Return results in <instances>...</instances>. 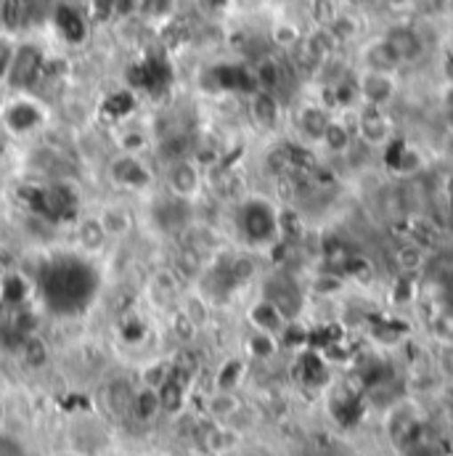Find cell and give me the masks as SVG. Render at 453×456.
<instances>
[{
    "mask_svg": "<svg viewBox=\"0 0 453 456\" xmlns=\"http://www.w3.org/2000/svg\"><path fill=\"white\" fill-rule=\"evenodd\" d=\"M281 202L263 191H244L231 205V233L236 247L271 257L284 241L281 233Z\"/></svg>",
    "mask_w": 453,
    "mask_h": 456,
    "instance_id": "6da1fadb",
    "label": "cell"
},
{
    "mask_svg": "<svg viewBox=\"0 0 453 456\" xmlns=\"http://www.w3.org/2000/svg\"><path fill=\"white\" fill-rule=\"evenodd\" d=\"M51 122V107L35 91H13L0 102V127L11 138H32Z\"/></svg>",
    "mask_w": 453,
    "mask_h": 456,
    "instance_id": "7a4b0ae2",
    "label": "cell"
},
{
    "mask_svg": "<svg viewBox=\"0 0 453 456\" xmlns=\"http://www.w3.org/2000/svg\"><path fill=\"white\" fill-rule=\"evenodd\" d=\"M332 107L316 96V94H303L295 104H289V114H287V130H289V138L303 146V149H311L316 151L329 119H332Z\"/></svg>",
    "mask_w": 453,
    "mask_h": 456,
    "instance_id": "3957f363",
    "label": "cell"
},
{
    "mask_svg": "<svg viewBox=\"0 0 453 456\" xmlns=\"http://www.w3.org/2000/svg\"><path fill=\"white\" fill-rule=\"evenodd\" d=\"M162 189L178 202L197 205L207 191L205 165L194 154H181L165 162L162 167Z\"/></svg>",
    "mask_w": 453,
    "mask_h": 456,
    "instance_id": "277c9868",
    "label": "cell"
},
{
    "mask_svg": "<svg viewBox=\"0 0 453 456\" xmlns=\"http://www.w3.org/2000/svg\"><path fill=\"white\" fill-rule=\"evenodd\" d=\"M352 125H355V138L379 154H384L403 135V127H400L395 110L358 107V110H352Z\"/></svg>",
    "mask_w": 453,
    "mask_h": 456,
    "instance_id": "5b68a950",
    "label": "cell"
},
{
    "mask_svg": "<svg viewBox=\"0 0 453 456\" xmlns=\"http://www.w3.org/2000/svg\"><path fill=\"white\" fill-rule=\"evenodd\" d=\"M355 94H358V107L395 110L403 96V75L355 69Z\"/></svg>",
    "mask_w": 453,
    "mask_h": 456,
    "instance_id": "8992f818",
    "label": "cell"
},
{
    "mask_svg": "<svg viewBox=\"0 0 453 456\" xmlns=\"http://www.w3.org/2000/svg\"><path fill=\"white\" fill-rule=\"evenodd\" d=\"M244 114H247L249 125H255V130H260L265 135H276L287 127L289 104L279 94L252 88L244 102Z\"/></svg>",
    "mask_w": 453,
    "mask_h": 456,
    "instance_id": "52a82bcc",
    "label": "cell"
},
{
    "mask_svg": "<svg viewBox=\"0 0 453 456\" xmlns=\"http://www.w3.org/2000/svg\"><path fill=\"white\" fill-rule=\"evenodd\" d=\"M350 56H352L355 69L384 72V75H406L403 61L398 59V53L392 51V45H390L379 32L366 35V37L350 51Z\"/></svg>",
    "mask_w": 453,
    "mask_h": 456,
    "instance_id": "ba28073f",
    "label": "cell"
},
{
    "mask_svg": "<svg viewBox=\"0 0 453 456\" xmlns=\"http://www.w3.org/2000/svg\"><path fill=\"white\" fill-rule=\"evenodd\" d=\"M107 178H109V183H112L114 189L127 191V194H143L154 183V173H151L146 157H141V154H122V151H117L109 159Z\"/></svg>",
    "mask_w": 453,
    "mask_h": 456,
    "instance_id": "9c48e42d",
    "label": "cell"
},
{
    "mask_svg": "<svg viewBox=\"0 0 453 456\" xmlns=\"http://www.w3.org/2000/svg\"><path fill=\"white\" fill-rule=\"evenodd\" d=\"M45 69V53L35 43H21L11 48V59L5 67L3 80L11 83L16 91H32V86L43 77Z\"/></svg>",
    "mask_w": 453,
    "mask_h": 456,
    "instance_id": "30bf717a",
    "label": "cell"
},
{
    "mask_svg": "<svg viewBox=\"0 0 453 456\" xmlns=\"http://www.w3.org/2000/svg\"><path fill=\"white\" fill-rule=\"evenodd\" d=\"M355 143V125H352V112H335L319 146H316V157L321 165H335L347 154V149Z\"/></svg>",
    "mask_w": 453,
    "mask_h": 456,
    "instance_id": "8fae6325",
    "label": "cell"
},
{
    "mask_svg": "<svg viewBox=\"0 0 453 456\" xmlns=\"http://www.w3.org/2000/svg\"><path fill=\"white\" fill-rule=\"evenodd\" d=\"M247 324H249V330H257V332H265V335L281 340L292 322L273 300H268L265 295H257L247 308Z\"/></svg>",
    "mask_w": 453,
    "mask_h": 456,
    "instance_id": "7c38bea8",
    "label": "cell"
},
{
    "mask_svg": "<svg viewBox=\"0 0 453 456\" xmlns=\"http://www.w3.org/2000/svg\"><path fill=\"white\" fill-rule=\"evenodd\" d=\"M112 244L107 228L101 224L99 213H83L75 224V247L80 255L85 257H101L107 252V247Z\"/></svg>",
    "mask_w": 453,
    "mask_h": 456,
    "instance_id": "4fadbf2b",
    "label": "cell"
},
{
    "mask_svg": "<svg viewBox=\"0 0 453 456\" xmlns=\"http://www.w3.org/2000/svg\"><path fill=\"white\" fill-rule=\"evenodd\" d=\"M327 27H329V32L335 35V40L340 43L342 51H352L368 32H366V21H363V16L355 11V8H350V5H344L342 3L340 11L327 21Z\"/></svg>",
    "mask_w": 453,
    "mask_h": 456,
    "instance_id": "5bb4252c",
    "label": "cell"
},
{
    "mask_svg": "<svg viewBox=\"0 0 453 456\" xmlns=\"http://www.w3.org/2000/svg\"><path fill=\"white\" fill-rule=\"evenodd\" d=\"M305 27H308V24H300V21H295V19H289V16L273 19L271 27H268L271 51H276V53H281V56H289V53L300 45Z\"/></svg>",
    "mask_w": 453,
    "mask_h": 456,
    "instance_id": "9a60e30c",
    "label": "cell"
},
{
    "mask_svg": "<svg viewBox=\"0 0 453 456\" xmlns=\"http://www.w3.org/2000/svg\"><path fill=\"white\" fill-rule=\"evenodd\" d=\"M96 213H99V218H101V224H104V228H107V233H109L112 241L127 239V236L133 233V228H135V216H133V210H130L125 202H119V200L104 202Z\"/></svg>",
    "mask_w": 453,
    "mask_h": 456,
    "instance_id": "2e32d148",
    "label": "cell"
},
{
    "mask_svg": "<svg viewBox=\"0 0 453 456\" xmlns=\"http://www.w3.org/2000/svg\"><path fill=\"white\" fill-rule=\"evenodd\" d=\"M241 411H244V403H241V398L236 395V390L215 387V390L205 398V414H207L213 422H226V425H231Z\"/></svg>",
    "mask_w": 453,
    "mask_h": 456,
    "instance_id": "e0dca14e",
    "label": "cell"
},
{
    "mask_svg": "<svg viewBox=\"0 0 453 456\" xmlns=\"http://www.w3.org/2000/svg\"><path fill=\"white\" fill-rule=\"evenodd\" d=\"M16 353H19L21 366H27L29 371H37V369L48 366V361H51V345L35 332L21 338V342L16 345Z\"/></svg>",
    "mask_w": 453,
    "mask_h": 456,
    "instance_id": "ac0fdd59",
    "label": "cell"
},
{
    "mask_svg": "<svg viewBox=\"0 0 453 456\" xmlns=\"http://www.w3.org/2000/svg\"><path fill=\"white\" fill-rule=\"evenodd\" d=\"M162 414V395L157 387H141L133 393V409L130 417H135L138 422H154Z\"/></svg>",
    "mask_w": 453,
    "mask_h": 456,
    "instance_id": "d6986e66",
    "label": "cell"
},
{
    "mask_svg": "<svg viewBox=\"0 0 453 456\" xmlns=\"http://www.w3.org/2000/svg\"><path fill=\"white\" fill-rule=\"evenodd\" d=\"M244 347H247V355H249L252 361H263V363H265V361H271V358L279 355L281 340H279V338H271V335H265V332L249 330Z\"/></svg>",
    "mask_w": 453,
    "mask_h": 456,
    "instance_id": "ffe728a7",
    "label": "cell"
},
{
    "mask_svg": "<svg viewBox=\"0 0 453 456\" xmlns=\"http://www.w3.org/2000/svg\"><path fill=\"white\" fill-rule=\"evenodd\" d=\"M117 149L122 154H141L146 157V151L151 149V135L141 127H127L117 135Z\"/></svg>",
    "mask_w": 453,
    "mask_h": 456,
    "instance_id": "44dd1931",
    "label": "cell"
},
{
    "mask_svg": "<svg viewBox=\"0 0 453 456\" xmlns=\"http://www.w3.org/2000/svg\"><path fill=\"white\" fill-rule=\"evenodd\" d=\"M133 387L127 385V382H122V379H117L109 385V390H107V398H109V409H112L114 414H119V417H130V409H133Z\"/></svg>",
    "mask_w": 453,
    "mask_h": 456,
    "instance_id": "7402d4cb",
    "label": "cell"
},
{
    "mask_svg": "<svg viewBox=\"0 0 453 456\" xmlns=\"http://www.w3.org/2000/svg\"><path fill=\"white\" fill-rule=\"evenodd\" d=\"M435 56H438V64H435V80H438V86L453 91V43H446Z\"/></svg>",
    "mask_w": 453,
    "mask_h": 456,
    "instance_id": "603a6c76",
    "label": "cell"
},
{
    "mask_svg": "<svg viewBox=\"0 0 453 456\" xmlns=\"http://www.w3.org/2000/svg\"><path fill=\"white\" fill-rule=\"evenodd\" d=\"M170 332H173L175 340L191 342L194 340V335L199 332V327L194 324V319H191L183 308H178V311L170 316Z\"/></svg>",
    "mask_w": 453,
    "mask_h": 456,
    "instance_id": "cb8c5ba5",
    "label": "cell"
},
{
    "mask_svg": "<svg viewBox=\"0 0 453 456\" xmlns=\"http://www.w3.org/2000/svg\"><path fill=\"white\" fill-rule=\"evenodd\" d=\"M244 377V361L233 358V361H226V366L218 371V379H215V387H223V390H236L239 382Z\"/></svg>",
    "mask_w": 453,
    "mask_h": 456,
    "instance_id": "d4e9b609",
    "label": "cell"
},
{
    "mask_svg": "<svg viewBox=\"0 0 453 456\" xmlns=\"http://www.w3.org/2000/svg\"><path fill=\"white\" fill-rule=\"evenodd\" d=\"M170 374H173V363H167V361H157V363H151V366H146V371H143V385L146 387H162L167 379H170Z\"/></svg>",
    "mask_w": 453,
    "mask_h": 456,
    "instance_id": "484cf974",
    "label": "cell"
},
{
    "mask_svg": "<svg viewBox=\"0 0 453 456\" xmlns=\"http://www.w3.org/2000/svg\"><path fill=\"white\" fill-rule=\"evenodd\" d=\"M5 300V276L0 273V303Z\"/></svg>",
    "mask_w": 453,
    "mask_h": 456,
    "instance_id": "4316f807",
    "label": "cell"
},
{
    "mask_svg": "<svg viewBox=\"0 0 453 456\" xmlns=\"http://www.w3.org/2000/svg\"><path fill=\"white\" fill-rule=\"evenodd\" d=\"M51 456H85V454H80V452L69 449V452H56V454H51Z\"/></svg>",
    "mask_w": 453,
    "mask_h": 456,
    "instance_id": "83f0119b",
    "label": "cell"
},
{
    "mask_svg": "<svg viewBox=\"0 0 453 456\" xmlns=\"http://www.w3.org/2000/svg\"><path fill=\"white\" fill-rule=\"evenodd\" d=\"M392 456H398V454H392Z\"/></svg>",
    "mask_w": 453,
    "mask_h": 456,
    "instance_id": "f1b7e54d",
    "label": "cell"
}]
</instances>
